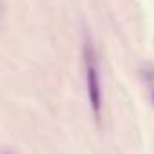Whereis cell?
<instances>
[{
    "instance_id": "obj_1",
    "label": "cell",
    "mask_w": 154,
    "mask_h": 154,
    "mask_svg": "<svg viewBox=\"0 0 154 154\" xmlns=\"http://www.w3.org/2000/svg\"><path fill=\"white\" fill-rule=\"evenodd\" d=\"M84 58H85V80H87V94L91 102L93 114L100 118L102 112V85L98 76V65H96V54L89 42H85L84 47Z\"/></svg>"
},
{
    "instance_id": "obj_3",
    "label": "cell",
    "mask_w": 154,
    "mask_h": 154,
    "mask_svg": "<svg viewBox=\"0 0 154 154\" xmlns=\"http://www.w3.org/2000/svg\"><path fill=\"white\" fill-rule=\"evenodd\" d=\"M4 154H11V152H4Z\"/></svg>"
},
{
    "instance_id": "obj_2",
    "label": "cell",
    "mask_w": 154,
    "mask_h": 154,
    "mask_svg": "<svg viewBox=\"0 0 154 154\" xmlns=\"http://www.w3.org/2000/svg\"><path fill=\"white\" fill-rule=\"evenodd\" d=\"M152 100H154V91H152Z\"/></svg>"
}]
</instances>
